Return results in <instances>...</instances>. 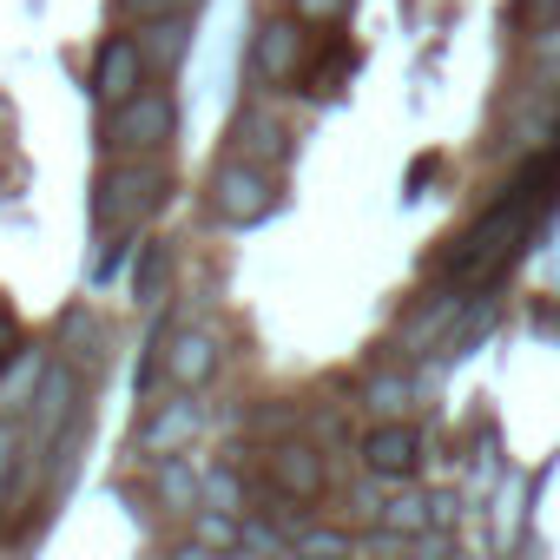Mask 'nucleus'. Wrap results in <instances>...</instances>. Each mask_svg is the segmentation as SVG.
I'll return each instance as SVG.
<instances>
[{
	"mask_svg": "<svg viewBox=\"0 0 560 560\" xmlns=\"http://www.w3.org/2000/svg\"><path fill=\"white\" fill-rule=\"evenodd\" d=\"M553 178H560V152L540 159V165H527V172H514L508 191L442 250V277H455V284H468V291L494 284V277L521 257V244H527V231H534V205L547 198Z\"/></svg>",
	"mask_w": 560,
	"mask_h": 560,
	"instance_id": "1",
	"label": "nucleus"
},
{
	"mask_svg": "<svg viewBox=\"0 0 560 560\" xmlns=\"http://www.w3.org/2000/svg\"><path fill=\"white\" fill-rule=\"evenodd\" d=\"M172 191V172L159 165V152H119L106 159L100 185H93V224L113 231H139V218H152Z\"/></svg>",
	"mask_w": 560,
	"mask_h": 560,
	"instance_id": "2",
	"label": "nucleus"
},
{
	"mask_svg": "<svg viewBox=\"0 0 560 560\" xmlns=\"http://www.w3.org/2000/svg\"><path fill=\"white\" fill-rule=\"evenodd\" d=\"M172 132H178V100L165 86H139L132 100L106 106V119H100L106 159H119V152H165Z\"/></svg>",
	"mask_w": 560,
	"mask_h": 560,
	"instance_id": "3",
	"label": "nucleus"
},
{
	"mask_svg": "<svg viewBox=\"0 0 560 560\" xmlns=\"http://www.w3.org/2000/svg\"><path fill=\"white\" fill-rule=\"evenodd\" d=\"M270 205H277V178H270V165L231 152V159L211 172V211H218L224 224H257Z\"/></svg>",
	"mask_w": 560,
	"mask_h": 560,
	"instance_id": "4",
	"label": "nucleus"
},
{
	"mask_svg": "<svg viewBox=\"0 0 560 560\" xmlns=\"http://www.w3.org/2000/svg\"><path fill=\"white\" fill-rule=\"evenodd\" d=\"M73 416H80V376H73V363L40 370V389H34V422H27V462H40L47 448H60V442L73 435Z\"/></svg>",
	"mask_w": 560,
	"mask_h": 560,
	"instance_id": "5",
	"label": "nucleus"
},
{
	"mask_svg": "<svg viewBox=\"0 0 560 560\" xmlns=\"http://www.w3.org/2000/svg\"><path fill=\"white\" fill-rule=\"evenodd\" d=\"M264 488L291 494V501H324V488H330V462H324V448L304 442V435L270 442V448H264Z\"/></svg>",
	"mask_w": 560,
	"mask_h": 560,
	"instance_id": "6",
	"label": "nucleus"
},
{
	"mask_svg": "<svg viewBox=\"0 0 560 560\" xmlns=\"http://www.w3.org/2000/svg\"><path fill=\"white\" fill-rule=\"evenodd\" d=\"M304 14H277V21H264L257 27V40H250V73L264 80V86H291L298 73H304Z\"/></svg>",
	"mask_w": 560,
	"mask_h": 560,
	"instance_id": "7",
	"label": "nucleus"
},
{
	"mask_svg": "<svg viewBox=\"0 0 560 560\" xmlns=\"http://www.w3.org/2000/svg\"><path fill=\"white\" fill-rule=\"evenodd\" d=\"M462 291H468V284H455V277H448L442 291H429V298L396 324V350H402V357H422V350H435V343H455V317H462V304H468Z\"/></svg>",
	"mask_w": 560,
	"mask_h": 560,
	"instance_id": "8",
	"label": "nucleus"
},
{
	"mask_svg": "<svg viewBox=\"0 0 560 560\" xmlns=\"http://www.w3.org/2000/svg\"><path fill=\"white\" fill-rule=\"evenodd\" d=\"M218 363H224V350H218V337L198 330V324L159 337V376H165L172 389H205V383L218 376Z\"/></svg>",
	"mask_w": 560,
	"mask_h": 560,
	"instance_id": "9",
	"label": "nucleus"
},
{
	"mask_svg": "<svg viewBox=\"0 0 560 560\" xmlns=\"http://www.w3.org/2000/svg\"><path fill=\"white\" fill-rule=\"evenodd\" d=\"M145 80H152V67H145V47H139V34H113V40L93 54V100H100V106H119V100H132Z\"/></svg>",
	"mask_w": 560,
	"mask_h": 560,
	"instance_id": "10",
	"label": "nucleus"
},
{
	"mask_svg": "<svg viewBox=\"0 0 560 560\" xmlns=\"http://www.w3.org/2000/svg\"><path fill=\"white\" fill-rule=\"evenodd\" d=\"M205 429V409H198V389H178L172 402H159L145 422H139V455H172V448H191Z\"/></svg>",
	"mask_w": 560,
	"mask_h": 560,
	"instance_id": "11",
	"label": "nucleus"
},
{
	"mask_svg": "<svg viewBox=\"0 0 560 560\" xmlns=\"http://www.w3.org/2000/svg\"><path fill=\"white\" fill-rule=\"evenodd\" d=\"M363 468L376 475V481H402V475H416L422 468V435H416V422H376L370 435H363Z\"/></svg>",
	"mask_w": 560,
	"mask_h": 560,
	"instance_id": "12",
	"label": "nucleus"
},
{
	"mask_svg": "<svg viewBox=\"0 0 560 560\" xmlns=\"http://www.w3.org/2000/svg\"><path fill=\"white\" fill-rule=\"evenodd\" d=\"M152 501H159L165 514H198V508H205V475L185 462V448L152 455Z\"/></svg>",
	"mask_w": 560,
	"mask_h": 560,
	"instance_id": "13",
	"label": "nucleus"
},
{
	"mask_svg": "<svg viewBox=\"0 0 560 560\" xmlns=\"http://www.w3.org/2000/svg\"><path fill=\"white\" fill-rule=\"evenodd\" d=\"M231 152H237V159H257V165H277V159L291 152V132H284V119H277V113L244 106L237 126H231Z\"/></svg>",
	"mask_w": 560,
	"mask_h": 560,
	"instance_id": "14",
	"label": "nucleus"
},
{
	"mask_svg": "<svg viewBox=\"0 0 560 560\" xmlns=\"http://www.w3.org/2000/svg\"><path fill=\"white\" fill-rule=\"evenodd\" d=\"M191 14H165V21H139V47H145V67L152 73H172L178 60H185V47H191V27H185Z\"/></svg>",
	"mask_w": 560,
	"mask_h": 560,
	"instance_id": "15",
	"label": "nucleus"
},
{
	"mask_svg": "<svg viewBox=\"0 0 560 560\" xmlns=\"http://www.w3.org/2000/svg\"><path fill=\"white\" fill-rule=\"evenodd\" d=\"M409 402H416V383H409V376H396V370H383V376H370V383H363V409H370L376 422L409 416Z\"/></svg>",
	"mask_w": 560,
	"mask_h": 560,
	"instance_id": "16",
	"label": "nucleus"
},
{
	"mask_svg": "<svg viewBox=\"0 0 560 560\" xmlns=\"http://www.w3.org/2000/svg\"><path fill=\"white\" fill-rule=\"evenodd\" d=\"M165 277H172V250H165V244H145V264H139V277H132L139 304H159V298H165Z\"/></svg>",
	"mask_w": 560,
	"mask_h": 560,
	"instance_id": "17",
	"label": "nucleus"
},
{
	"mask_svg": "<svg viewBox=\"0 0 560 560\" xmlns=\"http://www.w3.org/2000/svg\"><path fill=\"white\" fill-rule=\"evenodd\" d=\"M291 547H298V553H350L357 540H350V534H337V527H298V534H291Z\"/></svg>",
	"mask_w": 560,
	"mask_h": 560,
	"instance_id": "18",
	"label": "nucleus"
},
{
	"mask_svg": "<svg viewBox=\"0 0 560 560\" xmlns=\"http://www.w3.org/2000/svg\"><path fill=\"white\" fill-rule=\"evenodd\" d=\"M113 8H119L126 21H165V14H191L198 0H113Z\"/></svg>",
	"mask_w": 560,
	"mask_h": 560,
	"instance_id": "19",
	"label": "nucleus"
},
{
	"mask_svg": "<svg viewBox=\"0 0 560 560\" xmlns=\"http://www.w3.org/2000/svg\"><path fill=\"white\" fill-rule=\"evenodd\" d=\"M21 448H27V442H21V429H14V416H0V488H8V481L21 475V462H27Z\"/></svg>",
	"mask_w": 560,
	"mask_h": 560,
	"instance_id": "20",
	"label": "nucleus"
},
{
	"mask_svg": "<svg viewBox=\"0 0 560 560\" xmlns=\"http://www.w3.org/2000/svg\"><path fill=\"white\" fill-rule=\"evenodd\" d=\"M291 14H304L311 27H337L350 14V0H291Z\"/></svg>",
	"mask_w": 560,
	"mask_h": 560,
	"instance_id": "21",
	"label": "nucleus"
},
{
	"mask_svg": "<svg viewBox=\"0 0 560 560\" xmlns=\"http://www.w3.org/2000/svg\"><path fill=\"white\" fill-rule=\"evenodd\" d=\"M34 389H40V383H34V363H21V370H14V383L0 389V416H14V409L34 396Z\"/></svg>",
	"mask_w": 560,
	"mask_h": 560,
	"instance_id": "22",
	"label": "nucleus"
},
{
	"mask_svg": "<svg viewBox=\"0 0 560 560\" xmlns=\"http://www.w3.org/2000/svg\"><path fill=\"white\" fill-rule=\"evenodd\" d=\"M527 8H534L540 27H560V0H527Z\"/></svg>",
	"mask_w": 560,
	"mask_h": 560,
	"instance_id": "23",
	"label": "nucleus"
}]
</instances>
